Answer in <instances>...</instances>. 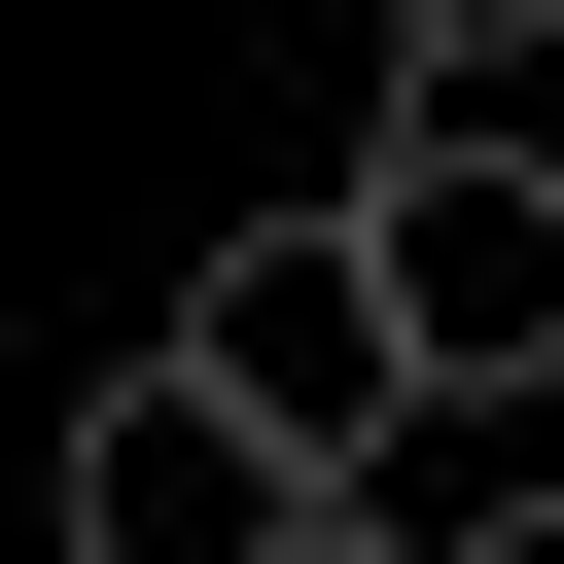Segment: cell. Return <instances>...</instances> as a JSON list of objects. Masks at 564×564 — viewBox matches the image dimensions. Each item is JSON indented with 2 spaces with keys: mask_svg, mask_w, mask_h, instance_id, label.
Listing matches in <instances>:
<instances>
[{
  "mask_svg": "<svg viewBox=\"0 0 564 564\" xmlns=\"http://www.w3.org/2000/svg\"><path fill=\"white\" fill-rule=\"evenodd\" d=\"M35 529H70V564H388V494H352V458H282L212 352H106V388H70V458H35Z\"/></svg>",
  "mask_w": 564,
  "mask_h": 564,
  "instance_id": "cell-1",
  "label": "cell"
},
{
  "mask_svg": "<svg viewBox=\"0 0 564 564\" xmlns=\"http://www.w3.org/2000/svg\"><path fill=\"white\" fill-rule=\"evenodd\" d=\"M352 247H388V317H423V423L564 388V141H458V106H388Z\"/></svg>",
  "mask_w": 564,
  "mask_h": 564,
  "instance_id": "cell-2",
  "label": "cell"
},
{
  "mask_svg": "<svg viewBox=\"0 0 564 564\" xmlns=\"http://www.w3.org/2000/svg\"><path fill=\"white\" fill-rule=\"evenodd\" d=\"M176 352H212L282 458H352V494L423 458V317H388V247H352V212H247V247L176 282Z\"/></svg>",
  "mask_w": 564,
  "mask_h": 564,
  "instance_id": "cell-3",
  "label": "cell"
},
{
  "mask_svg": "<svg viewBox=\"0 0 564 564\" xmlns=\"http://www.w3.org/2000/svg\"><path fill=\"white\" fill-rule=\"evenodd\" d=\"M388 35V106H458V141H564V0H352Z\"/></svg>",
  "mask_w": 564,
  "mask_h": 564,
  "instance_id": "cell-4",
  "label": "cell"
},
{
  "mask_svg": "<svg viewBox=\"0 0 564 564\" xmlns=\"http://www.w3.org/2000/svg\"><path fill=\"white\" fill-rule=\"evenodd\" d=\"M388 564H564V494H458V529H388Z\"/></svg>",
  "mask_w": 564,
  "mask_h": 564,
  "instance_id": "cell-5",
  "label": "cell"
}]
</instances>
